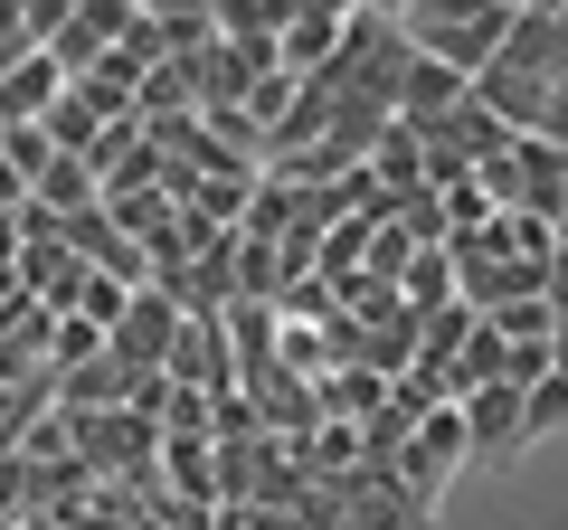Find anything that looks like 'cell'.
Masks as SVG:
<instances>
[{"instance_id":"1","label":"cell","mask_w":568,"mask_h":530,"mask_svg":"<svg viewBox=\"0 0 568 530\" xmlns=\"http://www.w3.org/2000/svg\"><path fill=\"white\" fill-rule=\"evenodd\" d=\"M388 29L407 39V58H436L474 85L511 39V0H484V10H465V0H407V10H388Z\"/></svg>"},{"instance_id":"2","label":"cell","mask_w":568,"mask_h":530,"mask_svg":"<svg viewBox=\"0 0 568 530\" xmlns=\"http://www.w3.org/2000/svg\"><path fill=\"white\" fill-rule=\"evenodd\" d=\"M559 190H568V162L540 143V133H511L503 162L484 171V200L493 208H521V218H549V227H559Z\"/></svg>"},{"instance_id":"3","label":"cell","mask_w":568,"mask_h":530,"mask_svg":"<svg viewBox=\"0 0 568 530\" xmlns=\"http://www.w3.org/2000/svg\"><path fill=\"white\" fill-rule=\"evenodd\" d=\"M465 465H474V446H465V408H455V398H446V408H426V417H417V436L388 455V473H398V483L417 492L426 511H436V492H446Z\"/></svg>"},{"instance_id":"4","label":"cell","mask_w":568,"mask_h":530,"mask_svg":"<svg viewBox=\"0 0 568 530\" xmlns=\"http://www.w3.org/2000/svg\"><path fill=\"white\" fill-rule=\"evenodd\" d=\"M171 342H181V304H171L162 285H142L133 304H123V323H114V360H123V379H152V369L171 360Z\"/></svg>"},{"instance_id":"5","label":"cell","mask_w":568,"mask_h":530,"mask_svg":"<svg viewBox=\"0 0 568 530\" xmlns=\"http://www.w3.org/2000/svg\"><path fill=\"white\" fill-rule=\"evenodd\" d=\"M162 379H171V388H200V398L237 388V360H227V332H219V313H181V342H171Z\"/></svg>"},{"instance_id":"6","label":"cell","mask_w":568,"mask_h":530,"mask_svg":"<svg viewBox=\"0 0 568 530\" xmlns=\"http://www.w3.org/2000/svg\"><path fill=\"white\" fill-rule=\"evenodd\" d=\"M342 39H351V10H332V0H323V10H284L275 67H284L294 85H313V77L332 67V58H342Z\"/></svg>"},{"instance_id":"7","label":"cell","mask_w":568,"mask_h":530,"mask_svg":"<svg viewBox=\"0 0 568 530\" xmlns=\"http://www.w3.org/2000/svg\"><path fill=\"white\" fill-rule=\"evenodd\" d=\"M465 95H474V85L455 77V67H436V58H407V67H398V95H388V114H398L407 133H426V123H446Z\"/></svg>"},{"instance_id":"8","label":"cell","mask_w":568,"mask_h":530,"mask_svg":"<svg viewBox=\"0 0 568 530\" xmlns=\"http://www.w3.org/2000/svg\"><path fill=\"white\" fill-rule=\"evenodd\" d=\"M67 95V67L58 58H20V67H0V133H20V123H48Z\"/></svg>"},{"instance_id":"9","label":"cell","mask_w":568,"mask_h":530,"mask_svg":"<svg viewBox=\"0 0 568 530\" xmlns=\"http://www.w3.org/2000/svg\"><path fill=\"white\" fill-rule=\"evenodd\" d=\"M67 95H77V104H85V123L104 133V123H123V114L142 104V67L123 58V48H114V58H95V67H85L77 85H67Z\"/></svg>"},{"instance_id":"10","label":"cell","mask_w":568,"mask_h":530,"mask_svg":"<svg viewBox=\"0 0 568 530\" xmlns=\"http://www.w3.org/2000/svg\"><path fill=\"white\" fill-rule=\"evenodd\" d=\"M398 294H407L417 313L455 304V256H446V246H417V256H407V275H398Z\"/></svg>"},{"instance_id":"11","label":"cell","mask_w":568,"mask_h":530,"mask_svg":"<svg viewBox=\"0 0 568 530\" xmlns=\"http://www.w3.org/2000/svg\"><path fill=\"white\" fill-rule=\"evenodd\" d=\"M559 427H568V379H540V388H521V455H530V446H549Z\"/></svg>"},{"instance_id":"12","label":"cell","mask_w":568,"mask_h":530,"mask_svg":"<svg viewBox=\"0 0 568 530\" xmlns=\"http://www.w3.org/2000/svg\"><path fill=\"white\" fill-rule=\"evenodd\" d=\"M123 304H133V294H123L114 275H77V294H67V313H77V323H95L104 342H114V323H123Z\"/></svg>"},{"instance_id":"13","label":"cell","mask_w":568,"mask_h":530,"mask_svg":"<svg viewBox=\"0 0 568 530\" xmlns=\"http://www.w3.org/2000/svg\"><path fill=\"white\" fill-rule=\"evenodd\" d=\"M48 162H58V143H48L39 123H20V133H0V171H10V181H20V200H29V181H39Z\"/></svg>"},{"instance_id":"14","label":"cell","mask_w":568,"mask_h":530,"mask_svg":"<svg viewBox=\"0 0 568 530\" xmlns=\"http://www.w3.org/2000/svg\"><path fill=\"white\" fill-rule=\"evenodd\" d=\"M503 342H549V304H503V313H484Z\"/></svg>"},{"instance_id":"15","label":"cell","mask_w":568,"mask_h":530,"mask_svg":"<svg viewBox=\"0 0 568 530\" xmlns=\"http://www.w3.org/2000/svg\"><path fill=\"white\" fill-rule=\"evenodd\" d=\"M29 511V473H20V455H0V530Z\"/></svg>"},{"instance_id":"16","label":"cell","mask_w":568,"mask_h":530,"mask_svg":"<svg viewBox=\"0 0 568 530\" xmlns=\"http://www.w3.org/2000/svg\"><path fill=\"white\" fill-rule=\"evenodd\" d=\"M20 58H39V48H29V29H20V0H0V67H20Z\"/></svg>"},{"instance_id":"17","label":"cell","mask_w":568,"mask_h":530,"mask_svg":"<svg viewBox=\"0 0 568 530\" xmlns=\"http://www.w3.org/2000/svg\"><path fill=\"white\" fill-rule=\"evenodd\" d=\"M549 379H568V323H549Z\"/></svg>"},{"instance_id":"18","label":"cell","mask_w":568,"mask_h":530,"mask_svg":"<svg viewBox=\"0 0 568 530\" xmlns=\"http://www.w3.org/2000/svg\"><path fill=\"white\" fill-rule=\"evenodd\" d=\"M559 246H568V190H559Z\"/></svg>"}]
</instances>
